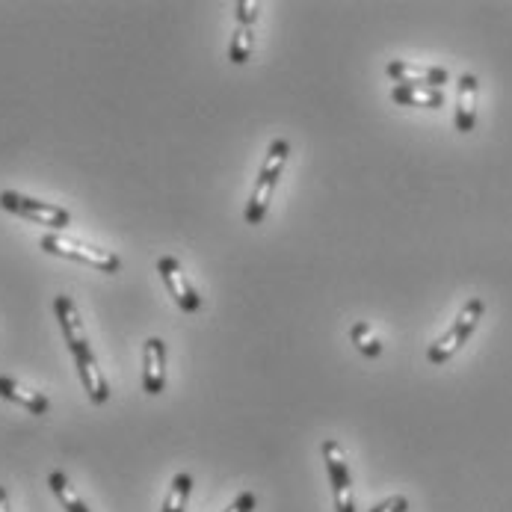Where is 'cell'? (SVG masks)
I'll return each mask as SVG.
<instances>
[{
  "label": "cell",
  "instance_id": "obj_21",
  "mask_svg": "<svg viewBox=\"0 0 512 512\" xmlns=\"http://www.w3.org/2000/svg\"><path fill=\"white\" fill-rule=\"evenodd\" d=\"M0 512H12V507H9V495H6L3 486H0Z\"/></svg>",
  "mask_w": 512,
  "mask_h": 512
},
{
  "label": "cell",
  "instance_id": "obj_13",
  "mask_svg": "<svg viewBox=\"0 0 512 512\" xmlns=\"http://www.w3.org/2000/svg\"><path fill=\"white\" fill-rule=\"evenodd\" d=\"M391 101L400 107H427L436 110L444 104V92L441 89H418V86H394L391 89Z\"/></svg>",
  "mask_w": 512,
  "mask_h": 512
},
{
  "label": "cell",
  "instance_id": "obj_18",
  "mask_svg": "<svg viewBox=\"0 0 512 512\" xmlns=\"http://www.w3.org/2000/svg\"><path fill=\"white\" fill-rule=\"evenodd\" d=\"M258 12H261V6H258L255 0H237V3H234V18H237L240 27H255Z\"/></svg>",
  "mask_w": 512,
  "mask_h": 512
},
{
  "label": "cell",
  "instance_id": "obj_11",
  "mask_svg": "<svg viewBox=\"0 0 512 512\" xmlns=\"http://www.w3.org/2000/svg\"><path fill=\"white\" fill-rule=\"evenodd\" d=\"M74 365H77V376H80V382H83L86 397H89L95 406L107 403V400H110V385H107V379H104L101 367H98V362H95V353L77 356V359H74Z\"/></svg>",
  "mask_w": 512,
  "mask_h": 512
},
{
  "label": "cell",
  "instance_id": "obj_19",
  "mask_svg": "<svg viewBox=\"0 0 512 512\" xmlns=\"http://www.w3.org/2000/svg\"><path fill=\"white\" fill-rule=\"evenodd\" d=\"M370 512H409V498H403V495L385 498L382 504L370 507Z\"/></svg>",
  "mask_w": 512,
  "mask_h": 512
},
{
  "label": "cell",
  "instance_id": "obj_4",
  "mask_svg": "<svg viewBox=\"0 0 512 512\" xmlns=\"http://www.w3.org/2000/svg\"><path fill=\"white\" fill-rule=\"evenodd\" d=\"M323 459H326V471H329V483H332V501L335 512H356V498H353V477H350V465H347V453L335 439H326L320 444Z\"/></svg>",
  "mask_w": 512,
  "mask_h": 512
},
{
  "label": "cell",
  "instance_id": "obj_6",
  "mask_svg": "<svg viewBox=\"0 0 512 512\" xmlns=\"http://www.w3.org/2000/svg\"><path fill=\"white\" fill-rule=\"evenodd\" d=\"M157 273H160V279H163L166 291H169V296L178 302V308H181V311L193 314V311H199V308H202V296H199L196 288L190 285L187 273L181 270V264H178L172 255H163V258L157 261Z\"/></svg>",
  "mask_w": 512,
  "mask_h": 512
},
{
  "label": "cell",
  "instance_id": "obj_15",
  "mask_svg": "<svg viewBox=\"0 0 512 512\" xmlns=\"http://www.w3.org/2000/svg\"><path fill=\"white\" fill-rule=\"evenodd\" d=\"M190 492H193V477H190L187 471L175 474V480H172V486H169V495H166L163 510L160 512H187Z\"/></svg>",
  "mask_w": 512,
  "mask_h": 512
},
{
  "label": "cell",
  "instance_id": "obj_1",
  "mask_svg": "<svg viewBox=\"0 0 512 512\" xmlns=\"http://www.w3.org/2000/svg\"><path fill=\"white\" fill-rule=\"evenodd\" d=\"M288 154H291V143L276 137L270 143V151H267V160L258 172V181H255V190L246 202V222L249 225H261L264 217H267V208H270V199L276 193V184L282 178V169L288 163Z\"/></svg>",
  "mask_w": 512,
  "mask_h": 512
},
{
  "label": "cell",
  "instance_id": "obj_7",
  "mask_svg": "<svg viewBox=\"0 0 512 512\" xmlns=\"http://www.w3.org/2000/svg\"><path fill=\"white\" fill-rule=\"evenodd\" d=\"M385 72L397 86H418V89H441L450 80L447 69L441 66H418V63H403V60H391Z\"/></svg>",
  "mask_w": 512,
  "mask_h": 512
},
{
  "label": "cell",
  "instance_id": "obj_17",
  "mask_svg": "<svg viewBox=\"0 0 512 512\" xmlns=\"http://www.w3.org/2000/svg\"><path fill=\"white\" fill-rule=\"evenodd\" d=\"M350 341L356 344V350H359L365 359H379V356H382V344H379V338L373 335V329H370L367 323H353Z\"/></svg>",
  "mask_w": 512,
  "mask_h": 512
},
{
  "label": "cell",
  "instance_id": "obj_8",
  "mask_svg": "<svg viewBox=\"0 0 512 512\" xmlns=\"http://www.w3.org/2000/svg\"><path fill=\"white\" fill-rule=\"evenodd\" d=\"M54 311H57V320H60V326H63V338H66V344H69L74 359L92 353L89 338H86V329H83V320H80V314H77V305L72 302V296L60 293V296L54 299Z\"/></svg>",
  "mask_w": 512,
  "mask_h": 512
},
{
  "label": "cell",
  "instance_id": "obj_5",
  "mask_svg": "<svg viewBox=\"0 0 512 512\" xmlns=\"http://www.w3.org/2000/svg\"><path fill=\"white\" fill-rule=\"evenodd\" d=\"M0 208L21 217V220L39 222V225H51V228H66L72 222V214L60 205H51V202H39V199H30V196H21L15 190H3L0 193Z\"/></svg>",
  "mask_w": 512,
  "mask_h": 512
},
{
  "label": "cell",
  "instance_id": "obj_2",
  "mask_svg": "<svg viewBox=\"0 0 512 512\" xmlns=\"http://www.w3.org/2000/svg\"><path fill=\"white\" fill-rule=\"evenodd\" d=\"M483 311H486V302H483L480 296H471V299L462 305V311L456 314V320L450 323V329L441 335L436 344H430L427 362H430V365H444V362H450V359L465 347V341L474 335L477 323L483 320Z\"/></svg>",
  "mask_w": 512,
  "mask_h": 512
},
{
  "label": "cell",
  "instance_id": "obj_10",
  "mask_svg": "<svg viewBox=\"0 0 512 512\" xmlns=\"http://www.w3.org/2000/svg\"><path fill=\"white\" fill-rule=\"evenodd\" d=\"M166 388V344L160 338H148L143 347V391L157 397Z\"/></svg>",
  "mask_w": 512,
  "mask_h": 512
},
{
  "label": "cell",
  "instance_id": "obj_20",
  "mask_svg": "<svg viewBox=\"0 0 512 512\" xmlns=\"http://www.w3.org/2000/svg\"><path fill=\"white\" fill-rule=\"evenodd\" d=\"M255 507H258V498H255V492H243L231 507L225 512H255Z\"/></svg>",
  "mask_w": 512,
  "mask_h": 512
},
{
  "label": "cell",
  "instance_id": "obj_14",
  "mask_svg": "<svg viewBox=\"0 0 512 512\" xmlns=\"http://www.w3.org/2000/svg\"><path fill=\"white\" fill-rule=\"evenodd\" d=\"M48 486H51V492L57 495V501L63 504V510L66 512H92L80 498H77V492H74L69 477H66L63 471H54V474L48 477Z\"/></svg>",
  "mask_w": 512,
  "mask_h": 512
},
{
  "label": "cell",
  "instance_id": "obj_12",
  "mask_svg": "<svg viewBox=\"0 0 512 512\" xmlns=\"http://www.w3.org/2000/svg\"><path fill=\"white\" fill-rule=\"evenodd\" d=\"M0 397L18 403L30 415H48V409H51V403H48V397L42 391H30L21 382H15L12 376H0Z\"/></svg>",
  "mask_w": 512,
  "mask_h": 512
},
{
  "label": "cell",
  "instance_id": "obj_16",
  "mask_svg": "<svg viewBox=\"0 0 512 512\" xmlns=\"http://www.w3.org/2000/svg\"><path fill=\"white\" fill-rule=\"evenodd\" d=\"M252 45H255V30L252 27H234V36H231V45H228V60L234 66H243L252 54Z\"/></svg>",
  "mask_w": 512,
  "mask_h": 512
},
{
  "label": "cell",
  "instance_id": "obj_3",
  "mask_svg": "<svg viewBox=\"0 0 512 512\" xmlns=\"http://www.w3.org/2000/svg\"><path fill=\"white\" fill-rule=\"evenodd\" d=\"M39 249H45L48 255H57V258H72V261H80L98 273H119L122 270V261L116 252L110 249H98L92 243H83V240H74V237H66V234H45L39 240Z\"/></svg>",
  "mask_w": 512,
  "mask_h": 512
},
{
  "label": "cell",
  "instance_id": "obj_9",
  "mask_svg": "<svg viewBox=\"0 0 512 512\" xmlns=\"http://www.w3.org/2000/svg\"><path fill=\"white\" fill-rule=\"evenodd\" d=\"M477 92H480L477 74H462L456 83V119H453L459 134H471L477 125Z\"/></svg>",
  "mask_w": 512,
  "mask_h": 512
}]
</instances>
